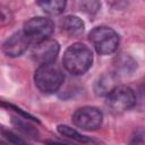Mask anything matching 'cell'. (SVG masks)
Masks as SVG:
<instances>
[{
	"label": "cell",
	"instance_id": "obj_1",
	"mask_svg": "<svg viewBox=\"0 0 145 145\" xmlns=\"http://www.w3.org/2000/svg\"><path fill=\"white\" fill-rule=\"evenodd\" d=\"M62 63L65 69L71 75H83L93 63V52L84 43H72L66 49L62 57Z\"/></svg>",
	"mask_w": 145,
	"mask_h": 145
},
{
	"label": "cell",
	"instance_id": "obj_2",
	"mask_svg": "<svg viewBox=\"0 0 145 145\" xmlns=\"http://www.w3.org/2000/svg\"><path fill=\"white\" fill-rule=\"evenodd\" d=\"M65 80L62 69L56 63H46L37 67L34 74L35 86L44 94L56 93Z\"/></svg>",
	"mask_w": 145,
	"mask_h": 145
},
{
	"label": "cell",
	"instance_id": "obj_3",
	"mask_svg": "<svg viewBox=\"0 0 145 145\" xmlns=\"http://www.w3.org/2000/svg\"><path fill=\"white\" fill-rule=\"evenodd\" d=\"M88 41L92 43L99 54L108 56L116 52L120 42V37L113 28L109 26H97L89 32Z\"/></svg>",
	"mask_w": 145,
	"mask_h": 145
},
{
	"label": "cell",
	"instance_id": "obj_4",
	"mask_svg": "<svg viewBox=\"0 0 145 145\" xmlns=\"http://www.w3.org/2000/svg\"><path fill=\"white\" fill-rule=\"evenodd\" d=\"M22 31L27 37L29 44L35 45L50 39L54 31V24L46 17H33L25 22Z\"/></svg>",
	"mask_w": 145,
	"mask_h": 145
},
{
	"label": "cell",
	"instance_id": "obj_5",
	"mask_svg": "<svg viewBox=\"0 0 145 145\" xmlns=\"http://www.w3.org/2000/svg\"><path fill=\"white\" fill-rule=\"evenodd\" d=\"M105 99L108 108L114 113H121L131 109L137 100L134 89L125 85H118Z\"/></svg>",
	"mask_w": 145,
	"mask_h": 145
},
{
	"label": "cell",
	"instance_id": "obj_6",
	"mask_svg": "<svg viewBox=\"0 0 145 145\" xmlns=\"http://www.w3.org/2000/svg\"><path fill=\"white\" fill-rule=\"evenodd\" d=\"M103 121V113L96 106H82L72 114V122L83 130L93 131L101 127Z\"/></svg>",
	"mask_w": 145,
	"mask_h": 145
},
{
	"label": "cell",
	"instance_id": "obj_7",
	"mask_svg": "<svg viewBox=\"0 0 145 145\" xmlns=\"http://www.w3.org/2000/svg\"><path fill=\"white\" fill-rule=\"evenodd\" d=\"M59 52H60L59 43L56 40L48 39L34 45L32 50V58L40 66L46 63H53L58 58Z\"/></svg>",
	"mask_w": 145,
	"mask_h": 145
},
{
	"label": "cell",
	"instance_id": "obj_8",
	"mask_svg": "<svg viewBox=\"0 0 145 145\" xmlns=\"http://www.w3.org/2000/svg\"><path fill=\"white\" fill-rule=\"evenodd\" d=\"M28 45H29V42L25 36L24 32L18 31L5 41L2 45V51L8 57L17 58V57H20L27 50Z\"/></svg>",
	"mask_w": 145,
	"mask_h": 145
},
{
	"label": "cell",
	"instance_id": "obj_9",
	"mask_svg": "<svg viewBox=\"0 0 145 145\" xmlns=\"http://www.w3.org/2000/svg\"><path fill=\"white\" fill-rule=\"evenodd\" d=\"M119 77L114 72H105L101 75L94 83V93L97 96H108L117 86Z\"/></svg>",
	"mask_w": 145,
	"mask_h": 145
},
{
	"label": "cell",
	"instance_id": "obj_10",
	"mask_svg": "<svg viewBox=\"0 0 145 145\" xmlns=\"http://www.w3.org/2000/svg\"><path fill=\"white\" fill-rule=\"evenodd\" d=\"M59 24L61 31L68 36H72V37H77L82 35L85 29V24L82 20V18L75 15H68L63 17Z\"/></svg>",
	"mask_w": 145,
	"mask_h": 145
},
{
	"label": "cell",
	"instance_id": "obj_11",
	"mask_svg": "<svg viewBox=\"0 0 145 145\" xmlns=\"http://www.w3.org/2000/svg\"><path fill=\"white\" fill-rule=\"evenodd\" d=\"M114 68H116L114 74L118 77L127 76V75H131L135 71V69L137 68V62L129 54L121 53L114 60Z\"/></svg>",
	"mask_w": 145,
	"mask_h": 145
},
{
	"label": "cell",
	"instance_id": "obj_12",
	"mask_svg": "<svg viewBox=\"0 0 145 145\" xmlns=\"http://www.w3.org/2000/svg\"><path fill=\"white\" fill-rule=\"evenodd\" d=\"M36 5L49 15L57 16L65 11L67 2L65 0H51V1H37Z\"/></svg>",
	"mask_w": 145,
	"mask_h": 145
},
{
	"label": "cell",
	"instance_id": "obj_13",
	"mask_svg": "<svg viewBox=\"0 0 145 145\" xmlns=\"http://www.w3.org/2000/svg\"><path fill=\"white\" fill-rule=\"evenodd\" d=\"M57 130L60 135L65 136V137H68V138H71L78 143H87L89 142V138L83 134H80L78 130H76L75 128L68 126V125H58L57 126Z\"/></svg>",
	"mask_w": 145,
	"mask_h": 145
},
{
	"label": "cell",
	"instance_id": "obj_14",
	"mask_svg": "<svg viewBox=\"0 0 145 145\" xmlns=\"http://www.w3.org/2000/svg\"><path fill=\"white\" fill-rule=\"evenodd\" d=\"M11 122H12V125L15 126V128H17L22 134H24V135H26V136H28V137H31V138H34V139L39 138L40 134H39L37 129H36L35 127H33L32 125H29L27 121L22 120V118H19V117H14V118L11 119Z\"/></svg>",
	"mask_w": 145,
	"mask_h": 145
},
{
	"label": "cell",
	"instance_id": "obj_15",
	"mask_svg": "<svg viewBox=\"0 0 145 145\" xmlns=\"http://www.w3.org/2000/svg\"><path fill=\"white\" fill-rule=\"evenodd\" d=\"M0 106L6 108V109H10V110H12V111L17 112L20 117L26 118V119H28V120H32V121H34V122L40 123V120H39L36 117H34L33 114H31V113H28V112L24 111L22 108L17 106V105H15V104H12V103H8V102H5V101H0Z\"/></svg>",
	"mask_w": 145,
	"mask_h": 145
},
{
	"label": "cell",
	"instance_id": "obj_16",
	"mask_svg": "<svg viewBox=\"0 0 145 145\" xmlns=\"http://www.w3.org/2000/svg\"><path fill=\"white\" fill-rule=\"evenodd\" d=\"M0 133L2 135L3 138H6L11 145H31L29 143H27L24 138H22L20 136H18L17 134L8 130V129H5V128H1L0 129Z\"/></svg>",
	"mask_w": 145,
	"mask_h": 145
},
{
	"label": "cell",
	"instance_id": "obj_17",
	"mask_svg": "<svg viewBox=\"0 0 145 145\" xmlns=\"http://www.w3.org/2000/svg\"><path fill=\"white\" fill-rule=\"evenodd\" d=\"M14 20V14L11 9L2 3H0V27L9 25Z\"/></svg>",
	"mask_w": 145,
	"mask_h": 145
},
{
	"label": "cell",
	"instance_id": "obj_18",
	"mask_svg": "<svg viewBox=\"0 0 145 145\" xmlns=\"http://www.w3.org/2000/svg\"><path fill=\"white\" fill-rule=\"evenodd\" d=\"M78 5H79L80 10L88 14V15H93V14L97 12L99 9L101 8L100 1H82Z\"/></svg>",
	"mask_w": 145,
	"mask_h": 145
},
{
	"label": "cell",
	"instance_id": "obj_19",
	"mask_svg": "<svg viewBox=\"0 0 145 145\" xmlns=\"http://www.w3.org/2000/svg\"><path fill=\"white\" fill-rule=\"evenodd\" d=\"M129 145H145V140H144V130L142 128H139L138 130H136L135 135L131 137Z\"/></svg>",
	"mask_w": 145,
	"mask_h": 145
},
{
	"label": "cell",
	"instance_id": "obj_20",
	"mask_svg": "<svg viewBox=\"0 0 145 145\" xmlns=\"http://www.w3.org/2000/svg\"><path fill=\"white\" fill-rule=\"evenodd\" d=\"M46 144L48 145H66V144H62V143H59V142H54V140H48Z\"/></svg>",
	"mask_w": 145,
	"mask_h": 145
}]
</instances>
